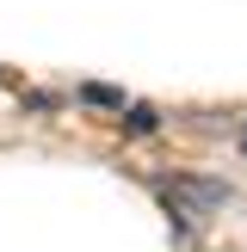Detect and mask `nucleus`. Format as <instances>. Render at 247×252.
I'll return each instance as SVG.
<instances>
[{"mask_svg":"<svg viewBox=\"0 0 247 252\" xmlns=\"http://www.w3.org/2000/svg\"><path fill=\"white\" fill-rule=\"evenodd\" d=\"M161 197H167L173 216L204 221V216H216V209L229 203V185H222V179H173V185H161Z\"/></svg>","mask_w":247,"mask_h":252,"instance_id":"nucleus-1","label":"nucleus"},{"mask_svg":"<svg viewBox=\"0 0 247 252\" xmlns=\"http://www.w3.org/2000/svg\"><path fill=\"white\" fill-rule=\"evenodd\" d=\"M241 148H247V129H241Z\"/></svg>","mask_w":247,"mask_h":252,"instance_id":"nucleus-2","label":"nucleus"}]
</instances>
